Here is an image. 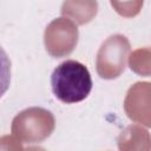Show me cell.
<instances>
[{
    "instance_id": "4",
    "label": "cell",
    "mask_w": 151,
    "mask_h": 151,
    "mask_svg": "<svg viewBox=\"0 0 151 151\" xmlns=\"http://www.w3.org/2000/svg\"><path fill=\"white\" fill-rule=\"evenodd\" d=\"M78 27L68 18H57L51 21L44 33V42L47 53L53 58L70 55L78 42Z\"/></svg>"
},
{
    "instance_id": "7",
    "label": "cell",
    "mask_w": 151,
    "mask_h": 151,
    "mask_svg": "<svg viewBox=\"0 0 151 151\" xmlns=\"http://www.w3.org/2000/svg\"><path fill=\"white\" fill-rule=\"evenodd\" d=\"M118 147L119 150H150L151 137L145 129L130 125L119 134Z\"/></svg>"
},
{
    "instance_id": "3",
    "label": "cell",
    "mask_w": 151,
    "mask_h": 151,
    "mask_svg": "<svg viewBox=\"0 0 151 151\" xmlns=\"http://www.w3.org/2000/svg\"><path fill=\"white\" fill-rule=\"evenodd\" d=\"M130 54V41L123 34L109 37L99 47L96 59L97 73L103 79L118 78L126 67Z\"/></svg>"
},
{
    "instance_id": "8",
    "label": "cell",
    "mask_w": 151,
    "mask_h": 151,
    "mask_svg": "<svg viewBox=\"0 0 151 151\" xmlns=\"http://www.w3.org/2000/svg\"><path fill=\"white\" fill-rule=\"evenodd\" d=\"M130 68L143 77H151V47L134 50L129 57Z\"/></svg>"
},
{
    "instance_id": "1",
    "label": "cell",
    "mask_w": 151,
    "mask_h": 151,
    "mask_svg": "<svg viewBox=\"0 0 151 151\" xmlns=\"http://www.w3.org/2000/svg\"><path fill=\"white\" fill-rule=\"evenodd\" d=\"M51 85L60 101L74 104L87 98L92 90V79L85 65L77 60H66L54 68Z\"/></svg>"
},
{
    "instance_id": "9",
    "label": "cell",
    "mask_w": 151,
    "mask_h": 151,
    "mask_svg": "<svg viewBox=\"0 0 151 151\" xmlns=\"http://www.w3.org/2000/svg\"><path fill=\"white\" fill-rule=\"evenodd\" d=\"M113 9L124 18H133L139 14L144 0H110Z\"/></svg>"
},
{
    "instance_id": "2",
    "label": "cell",
    "mask_w": 151,
    "mask_h": 151,
    "mask_svg": "<svg viewBox=\"0 0 151 151\" xmlns=\"http://www.w3.org/2000/svg\"><path fill=\"white\" fill-rule=\"evenodd\" d=\"M55 127L54 116L42 107H28L12 122V137L19 144H38L48 138Z\"/></svg>"
},
{
    "instance_id": "5",
    "label": "cell",
    "mask_w": 151,
    "mask_h": 151,
    "mask_svg": "<svg viewBox=\"0 0 151 151\" xmlns=\"http://www.w3.org/2000/svg\"><path fill=\"white\" fill-rule=\"evenodd\" d=\"M124 111L132 122L151 127V83L138 81L127 90Z\"/></svg>"
},
{
    "instance_id": "6",
    "label": "cell",
    "mask_w": 151,
    "mask_h": 151,
    "mask_svg": "<svg viewBox=\"0 0 151 151\" xmlns=\"http://www.w3.org/2000/svg\"><path fill=\"white\" fill-rule=\"evenodd\" d=\"M98 12L96 0H65L61 6V14L77 25L90 22Z\"/></svg>"
}]
</instances>
